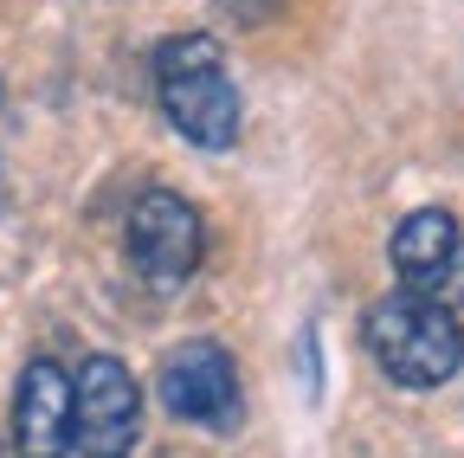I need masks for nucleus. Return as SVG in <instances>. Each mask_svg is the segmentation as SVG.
<instances>
[{
    "label": "nucleus",
    "mask_w": 464,
    "mask_h": 458,
    "mask_svg": "<svg viewBox=\"0 0 464 458\" xmlns=\"http://www.w3.org/2000/svg\"><path fill=\"white\" fill-rule=\"evenodd\" d=\"M123 246H130V265L142 271V284L155 291H174L200 271V252H207V226H200V207L174 188H149L136 207H130V226H123Z\"/></svg>",
    "instance_id": "20e7f679"
},
{
    "label": "nucleus",
    "mask_w": 464,
    "mask_h": 458,
    "mask_svg": "<svg viewBox=\"0 0 464 458\" xmlns=\"http://www.w3.org/2000/svg\"><path fill=\"white\" fill-rule=\"evenodd\" d=\"M368 336V356L381 362V375L393 387H445L464 368V323L451 304L413 297V291H393L368 310L362 323Z\"/></svg>",
    "instance_id": "f03ea898"
},
{
    "label": "nucleus",
    "mask_w": 464,
    "mask_h": 458,
    "mask_svg": "<svg viewBox=\"0 0 464 458\" xmlns=\"http://www.w3.org/2000/svg\"><path fill=\"white\" fill-rule=\"evenodd\" d=\"M155 97H161V117L194 149L239 142V91H232L226 52L207 33H174L155 52Z\"/></svg>",
    "instance_id": "f257e3e1"
},
{
    "label": "nucleus",
    "mask_w": 464,
    "mask_h": 458,
    "mask_svg": "<svg viewBox=\"0 0 464 458\" xmlns=\"http://www.w3.org/2000/svg\"><path fill=\"white\" fill-rule=\"evenodd\" d=\"M393 271L400 291L432 297V304H458L464 297V226L445 207H420L393 226Z\"/></svg>",
    "instance_id": "423d86ee"
},
{
    "label": "nucleus",
    "mask_w": 464,
    "mask_h": 458,
    "mask_svg": "<svg viewBox=\"0 0 464 458\" xmlns=\"http://www.w3.org/2000/svg\"><path fill=\"white\" fill-rule=\"evenodd\" d=\"M136 433H142L136 375L116 356H91L72 375V452H84V458H130Z\"/></svg>",
    "instance_id": "39448f33"
},
{
    "label": "nucleus",
    "mask_w": 464,
    "mask_h": 458,
    "mask_svg": "<svg viewBox=\"0 0 464 458\" xmlns=\"http://www.w3.org/2000/svg\"><path fill=\"white\" fill-rule=\"evenodd\" d=\"M14 452L20 458H65L72 452V375L52 356H33L14 394Z\"/></svg>",
    "instance_id": "0eeeda50"
},
{
    "label": "nucleus",
    "mask_w": 464,
    "mask_h": 458,
    "mask_svg": "<svg viewBox=\"0 0 464 458\" xmlns=\"http://www.w3.org/2000/svg\"><path fill=\"white\" fill-rule=\"evenodd\" d=\"M155 394L174 420L188 426H207V433H232L246 420V387H239V362H232L219 342H174L161 356V375H155Z\"/></svg>",
    "instance_id": "7ed1b4c3"
}]
</instances>
